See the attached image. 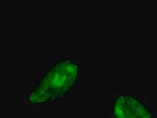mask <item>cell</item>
<instances>
[{
	"mask_svg": "<svg viewBox=\"0 0 157 118\" xmlns=\"http://www.w3.org/2000/svg\"><path fill=\"white\" fill-rule=\"evenodd\" d=\"M79 66L71 59L59 61L46 72L28 97L31 104L38 105L61 98L71 91L79 78Z\"/></svg>",
	"mask_w": 157,
	"mask_h": 118,
	"instance_id": "6da1fadb",
	"label": "cell"
},
{
	"mask_svg": "<svg viewBox=\"0 0 157 118\" xmlns=\"http://www.w3.org/2000/svg\"><path fill=\"white\" fill-rule=\"evenodd\" d=\"M113 118H155L149 107L140 99L130 94H122L112 106Z\"/></svg>",
	"mask_w": 157,
	"mask_h": 118,
	"instance_id": "7a4b0ae2",
	"label": "cell"
}]
</instances>
